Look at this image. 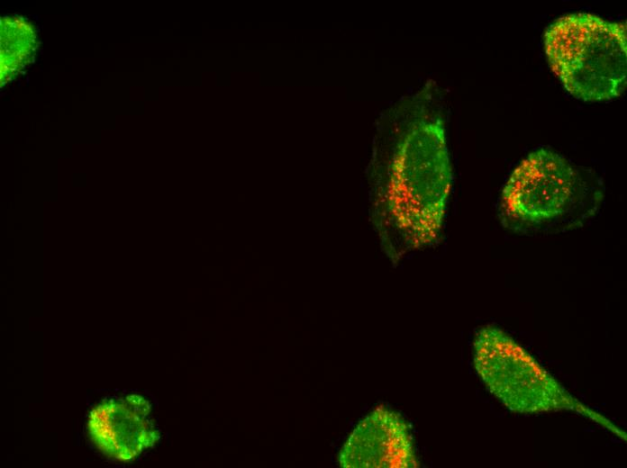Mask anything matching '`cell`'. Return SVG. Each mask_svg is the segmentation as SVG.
<instances>
[{
  "label": "cell",
  "mask_w": 627,
  "mask_h": 468,
  "mask_svg": "<svg viewBox=\"0 0 627 468\" xmlns=\"http://www.w3.org/2000/svg\"><path fill=\"white\" fill-rule=\"evenodd\" d=\"M474 364L489 392L514 412L572 410L618 433L608 419L571 396L513 338L496 327L486 326L477 332Z\"/></svg>",
  "instance_id": "obj_3"
},
{
  "label": "cell",
  "mask_w": 627,
  "mask_h": 468,
  "mask_svg": "<svg viewBox=\"0 0 627 468\" xmlns=\"http://www.w3.org/2000/svg\"><path fill=\"white\" fill-rule=\"evenodd\" d=\"M245 248H246V249H247V250H250V249H251V248H252V247H251V246H246Z\"/></svg>",
  "instance_id": "obj_8"
},
{
  "label": "cell",
  "mask_w": 627,
  "mask_h": 468,
  "mask_svg": "<svg viewBox=\"0 0 627 468\" xmlns=\"http://www.w3.org/2000/svg\"><path fill=\"white\" fill-rule=\"evenodd\" d=\"M577 173L559 153L540 148L513 170L500 197L503 223L532 231L559 222L573 205Z\"/></svg>",
  "instance_id": "obj_4"
},
{
  "label": "cell",
  "mask_w": 627,
  "mask_h": 468,
  "mask_svg": "<svg viewBox=\"0 0 627 468\" xmlns=\"http://www.w3.org/2000/svg\"><path fill=\"white\" fill-rule=\"evenodd\" d=\"M344 468H415L412 438L404 419L377 407L355 427L339 454Z\"/></svg>",
  "instance_id": "obj_6"
},
{
  "label": "cell",
  "mask_w": 627,
  "mask_h": 468,
  "mask_svg": "<svg viewBox=\"0 0 627 468\" xmlns=\"http://www.w3.org/2000/svg\"><path fill=\"white\" fill-rule=\"evenodd\" d=\"M217 248H218L220 250H223V247L221 246V245H220V246H217Z\"/></svg>",
  "instance_id": "obj_9"
},
{
  "label": "cell",
  "mask_w": 627,
  "mask_h": 468,
  "mask_svg": "<svg viewBox=\"0 0 627 468\" xmlns=\"http://www.w3.org/2000/svg\"><path fill=\"white\" fill-rule=\"evenodd\" d=\"M86 432L105 456L131 463L152 448L160 434L151 416V404L140 394L111 397L89 411Z\"/></svg>",
  "instance_id": "obj_5"
},
{
  "label": "cell",
  "mask_w": 627,
  "mask_h": 468,
  "mask_svg": "<svg viewBox=\"0 0 627 468\" xmlns=\"http://www.w3.org/2000/svg\"><path fill=\"white\" fill-rule=\"evenodd\" d=\"M36 50V35L31 23L20 17H5L1 24V82L16 76Z\"/></svg>",
  "instance_id": "obj_7"
},
{
  "label": "cell",
  "mask_w": 627,
  "mask_h": 468,
  "mask_svg": "<svg viewBox=\"0 0 627 468\" xmlns=\"http://www.w3.org/2000/svg\"><path fill=\"white\" fill-rule=\"evenodd\" d=\"M551 70L566 90L588 102L619 96L627 76V33L623 22L576 13L556 19L544 34Z\"/></svg>",
  "instance_id": "obj_2"
},
{
  "label": "cell",
  "mask_w": 627,
  "mask_h": 468,
  "mask_svg": "<svg viewBox=\"0 0 627 468\" xmlns=\"http://www.w3.org/2000/svg\"><path fill=\"white\" fill-rule=\"evenodd\" d=\"M375 191L372 222L393 261L436 243L453 184L446 131L439 119L411 123L395 140Z\"/></svg>",
  "instance_id": "obj_1"
}]
</instances>
